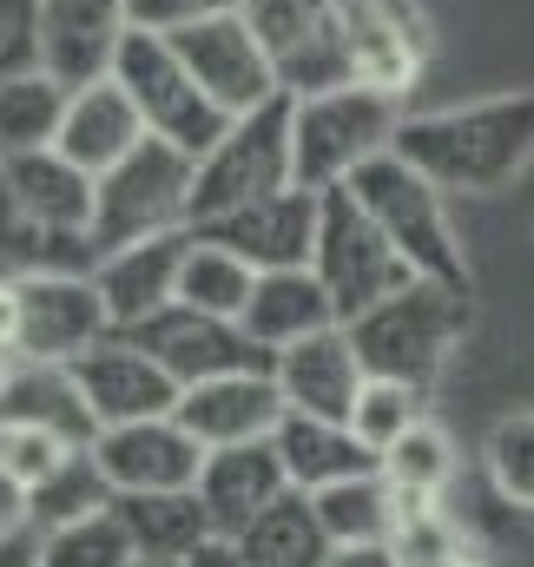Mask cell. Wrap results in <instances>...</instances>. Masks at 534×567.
<instances>
[{
    "instance_id": "obj_20",
    "label": "cell",
    "mask_w": 534,
    "mask_h": 567,
    "mask_svg": "<svg viewBox=\"0 0 534 567\" xmlns=\"http://www.w3.org/2000/svg\"><path fill=\"white\" fill-rule=\"evenodd\" d=\"M192 495H198L212 535H218V542H238L265 508H277V502L290 495V482H284L277 449H270V442H251V449H218V455H205Z\"/></svg>"
},
{
    "instance_id": "obj_40",
    "label": "cell",
    "mask_w": 534,
    "mask_h": 567,
    "mask_svg": "<svg viewBox=\"0 0 534 567\" xmlns=\"http://www.w3.org/2000/svg\"><path fill=\"white\" fill-rule=\"evenodd\" d=\"M13 528H33V522H27V488L0 468V535H13Z\"/></svg>"
},
{
    "instance_id": "obj_7",
    "label": "cell",
    "mask_w": 534,
    "mask_h": 567,
    "mask_svg": "<svg viewBox=\"0 0 534 567\" xmlns=\"http://www.w3.org/2000/svg\"><path fill=\"white\" fill-rule=\"evenodd\" d=\"M290 100H270L258 113L232 120L225 140L192 165V231L258 205L270 192H290Z\"/></svg>"
},
{
    "instance_id": "obj_13",
    "label": "cell",
    "mask_w": 534,
    "mask_h": 567,
    "mask_svg": "<svg viewBox=\"0 0 534 567\" xmlns=\"http://www.w3.org/2000/svg\"><path fill=\"white\" fill-rule=\"evenodd\" d=\"M66 377H73L86 416H93V435L100 429H126V423H158V416L178 410V383L120 330L106 343H93L86 357H73Z\"/></svg>"
},
{
    "instance_id": "obj_9",
    "label": "cell",
    "mask_w": 534,
    "mask_h": 567,
    "mask_svg": "<svg viewBox=\"0 0 534 567\" xmlns=\"http://www.w3.org/2000/svg\"><path fill=\"white\" fill-rule=\"evenodd\" d=\"M238 13L258 33L284 100H310V93L350 86L343 0H238Z\"/></svg>"
},
{
    "instance_id": "obj_16",
    "label": "cell",
    "mask_w": 534,
    "mask_h": 567,
    "mask_svg": "<svg viewBox=\"0 0 534 567\" xmlns=\"http://www.w3.org/2000/svg\"><path fill=\"white\" fill-rule=\"evenodd\" d=\"M317 212H324V198L304 192V185H290V192H270V198H258V205H245V212L205 225L198 238L225 245V251L245 258L258 278H270V271H310V251H317Z\"/></svg>"
},
{
    "instance_id": "obj_11",
    "label": "cell",
    "mask_w": 534,
    "mask_h": 567,
    "mask_svg": "<svg viewBox=\"0 0 534 567\" xmlns=\"http://www.w3.org/2000/svg\"><path fill=\"white\" fill-rule=\"evenodd\" d=\"M20 290V363H47L66 370L73 357H86L93 343L113 337V317L100 303L93 271H47V278H13Z\"/></svg>"
},
{
    "instance_id": "obj_5",
    "label": "cell",
    "mask_w": 534,
    "mask_h": 567,
    "mask_svg": "<svg viewBox=\"0 0 534 567\" xmlns=\"http://www.w3.org/2000/svg\"><path fill=\"white\" fill-rule=\"evenodd\" d=\"M192 165L198 158L145 140L106 178H93V258L165 231H192Z\"/></svg>"
},
{
    "instance_id": "obj_14",
    "label": "cell",
    "mask_w": 534,
    "mask_h": 567,
    "mask_svg": "<svg viewBox=\"0 0 534 567\" xmlns=\"http://www.w3.org/2000/svg\"><path fill=\"white\" fill-rule=\"evenodd\" d=\"M343 47L350 86L402 100L429 66V20L415 0H343Z\"/></svg>"
},
{
    "instance_id": "obj_15",
    "label": "cell",
    "mask_w": 534,
    "mask_h": 567,
    "mask_svg": "<svg viewBox=\"0 0 534 567\" xmlns=\"http://www.w3.org/2000/svg\"><path fill=\"white\" fill-rule=\"evenodd\" d=\"M86 455H93V468L106 475L113 502H120V495H185V488H198V468H205V449L172 423V416L100 429V435L86 442Z\"/></svg>"
},
{
    "instance_id": "obj_22",
    "label": "cell",
    "mask_w": 534,
    "mask_h": 567,
    "mask_svg": "<svg viewBox=\"0 0 534 567\" xmlns=\"http://www.w3.org/2000/svg\"><path fill=\"white\" fill-rule=\"evenodd\" d=\"M138 145H145V126H138L133 100H126L113 80H93V86H80V93L66 100V120H60L53 152H60L73 172L106 178L120 158H133Z\"/></svg>"
},
{
    "instance_id": "obj_26",
    "label": "cell",
    "mask_w": 534,
    "mask_h": 567,
    "mask_svg": "<svg viewBox=\"0 0 534 567\" xmlns=\"http://www.w3.org/2000/svg\"><path fill=\"white\" fill-rule=\"evenodd\" d=\"M238 555L251 567H324L330 561V535L310 508V495H284L277 508H265L245 535H238Z\"/></svg>"
},
{
    "instance_id": "obj_31",
    "label": "cell",
    "mask_w": 534,
    "mask_h": 567,
    "mask_svg": "<svg viewBox=\"0 0 534 567\" xmlns=\"http://www.w3.org/2000/svg\"><path fill=\"white\" fill-rule=\"evenodd\" d=\"M462 522V515H455ZM462 542L482 567H534V508L509 495H482V508L462 522Z\"/></svg>"
},
{
    "instance_id": "obj_4",
    "label": "cell",
    "mask_w": 534,
    "mask_h": 567,
    "mask_svg": "<svg viewBox=\"0 0 534 567\" xmlns=\"http://www.w3.org/2000/svg\"><path fill=\"white\" fill-rule=\"evenodd\" d=\"M343 192L370 212V225L397 245V258L422 284L469 290V258H462V245H455L449 198H442L415 165H402L397 152H383V158H377V165H363Z\"/></svg>"
},
{
    "instance_id": "obj_23",
    "label": "cell",
    "mask_w": 534,
    "mask_h": 567,
    "mask_svg": "<svg viewBox=\"0 0 534 567\" xmlns=\"http://www.w3.org/2000/svg\"><path fill=\"white\" fill-rule=\"evenodd\" d=\"M277 462H284V482L297 495H324L337 482H357V475H377V455L357 442L350 423H324V416H297L284 410V423L270 435Z\"/></svg>"
},
{
    "instance_id": "obj_39",
    "label": "cell",
    "mask_w": 534,
    "mask_h": 567,
    "mask_svg": "<svg viewBox=\"0 0 534 567\" xmlns=\"http://www.w3.org/2000/svg\"><path fill=\"white\" fill-rule=\"evenodd\" d=\"M218 13H238V0H126V27H138V33H178V27H198Z\"/></svg>"
},
{
    "instance_id": "obj_29",
    "label": "cell",
    "mask_w": 534,
    "mask_h": 567,
    "mask_svg": "<svg viewBox=\"0 0 534 567\" xmlns=\"http://www.w3.org/2000/svg\"><path fill=\"white\" fill-rule=\"evenodd\" d=\"M455 442H449V429L442 423H422L409 429L402 442H390L383 449V462H377V475L390 482V495L397 502H442L449 488H455Z\"/></svg>"
},
{
    "instance_id": "obj_24",
    "label": "cell",
    "mask_w": 534,
    "mask_h": 567,
    "mask_svg": "<svg viewBox=\"0 0 534 567\" xmlns=\"http://www.w3.org/2000/svg\"><path fill=\"white\" fill-rule=\"evenodd\" d=\"M245 337L277 357V350H290V343H304V337H317V330H337V310H330V297H324V284L310 278V271H270L258 278L251 290V303H245Z\"/></svg>"
},
{
    "instance_id": "obj_2",
    "label": "cell",
    "mask_w": 534,
    "mask_h": 567,
    "mask_svg": "<svg viewBox=\"0 0 534 567\" xmlns=\"http://www.w3.org/2000/svg\"><path fill=\"white\" fill-rule=\"evenodd\" d=\"M357 343L363 377L402 383L415 396H429V383L449 370L455 343L469 337V290H442V284H409L397 297H383L377 310H363L357 323H343Z\"/></svg>"
},
{
    "instance_id": "obj_1",
    "label": "cell",
    "mask_w": 534,
    "mask_h": 567,
    "mask_svg": "<svg viewBox=\"0 0 534 567\" xmlns=\"http://www.w3.org/2000/svg\"><path fill=\"white\" fill-rule=\"evenodd\" d=\"M397 158L442 198H495L534 165V93H489L442 113H402Z\"/></svg>"
},
{
    "instance_id": "obj_21",
    "label": "cell",
    "mask_w": 534,
    "mask_h": 567,
    "mask_svg": "<svg viewBox=\"0 0 534 567\" xmlns=\"http://www.w3.org/2000/svg\"><path fill=\"white\" fill-rule=\"evenodd\" d=\"M185 251H192V231H165V238H145V245H126V251H106L93 265V284H100V303H106L113 330H138L145 317L178 303Z\"/></svg>"
},
{
    "instance_id": "obj_41",
    "label": "cell",
    "mask_w": 534,
    "mask_h": 567,
    "mask_svg": "<svg viewBox=\"0 0 534 567\" xmlns=\"http://www.w3.org/2000/svg\"><path fill=\"white\" fill-rule=\"evenodd\" d=\"M0 567H40V528L0 535Z\"/></svg>"
},
{
    "instance_id": "obj_44",
    "label": "cell",
    "mask_w": 534,
    "mask_h": 567,
    "mask_svg": "<svg viewBox=\"0 0 534 567\" xmlns=\"http://www.w3.org/2000/svg\"><path fill=\"white\" fill-rule=\"evenodd\" d=\"M185 567H251V561L238 555V542H205V548H198Z\"/></svg>"
},
{
    "instance_id": "obj_27",
    "label": "cell",
    "mask_w": 534,
    "mask_h": 567,
    "mask_svg": "<svg viewBox=\"0 0 534 567\" xmlns=\"http://www.w3.org/2000/svg\"><path fill=\"white\" fill-rule=\"evenodd\" d=\"M330 548H390L397 535V495L383 475H357V482H337L324 495H310Z\"/></svg>"
},
{
    "instance_id": "obj_37",
    "label": "cell",
    "mask_w": 534,
    "mask_h": 567,
    "mask_svg": "<svg viewBox=\"0 0 534 567\" xmlns=\"http://www.w3.org/2000/svg\"><path fill=\"white\" fill-rule=\"evenodd\" d=\"M422 423V396L415 390H402V383H363V396H357V410H350V429H357V442L383 462V449L402 442L409 429Z\"/></svg>"
},
{
    "instance_id": "obj_8",
    "label": "cell",
    "mask_w": 534,
    "mask_h": 567,
    "mask_svg": "<svg viewBox=\"0 0 534 567\" xmlns=\"http://www.w3.org/2000/svg\"><path fill=\"white\" fill-rule=\"evenodd\" d=\"M310 278L324 284V297H330L337 323H357V317H363V310H377L383 297L409 290L415 271L397 258V245L370 225V212H363L350 192H324Z\"/></svg>"
},
{
    "instance_id": "obj_33",
    "label": "cell",
    "mask_w": 534,
    "mask_h": 567,
    "mask_svg": "<svg viewBox=\"0 0 534 567\" xmlns=\"http://www.w3.org/2000/svg\"><path fill=\"white\" fill-rule=\"evenodd\" d=\"M40 567H138L133 555V535L113 508L73 522V528H53L40 535Z\"/></svg>"
},
{
    "instance_id": "obj_28",
    "label": "cell",
    "mask_w": 534,
    "mask_h": 567,
    "mask_svg": "<svg viewBox=\"0 0 534 567\" xmlns=\"http://www.w3.org/2000/svg\"><path fill=\"white\" fill-rule=\"evenodd\" d=\"M66 86L47 80V73H20L0 86V165L7 158H33V152H53L60 140V120H66Z\"/></svg>"
},
{
    "instance_id": "obj_45",
    "label": "cell",
    "mask_w": 534,
    "mask_h": 567,
    "mask_svg": "<svg viewBox=\"0 0 534 567\" xmlns=\"http://www.w3.org/2000/svg\"><path fill=\"white\" fill-rule=\"evenodd\" d=\"M13 370H20V357H7V350H0V403H7V390H13Z\"/></svg>"
},
{
    "instance_id": "obj_46",
    "label": "cell",
    "mask_w": 534,
    "mask_h": 567,
    "mask_svg": "<svg viewBox=\"0 0 534 567\" xmlns=\"http://www.w3.org/2000/svg\"><path fill=\"white\" fill-rule=\"evenodd\" d=\"M435 567H482V561H475V555H469V548H455V555H449V561H435Z\"/></svg>"
},
{
    "instance_id": "obj_30",
    "label": "cell",
    "mask_w": 534,
    "mask_h": 567,
    "mask_svg": "<svg viewBox=\"0 0 534 567\" xmlns=\"http://www.w3.org/2000/svg\"><path fill=\"white\" fill-rule=\"evenodd\" d=\"M251 290H258V271H251L245 258H232L225 245H212V238L192 231V251H185V271H178V303L238 323L245 303H251Z\"/></svg>"
},
{
    "instance_id": "obj_38",
    "label": "cell",
    "mask_w": 534,
    "mask_h": 567,
    "mask_svg": "<svg viewBox=\"0 0 534 567\" xmlns=\"http://www.w3.org/2000/svg\"><path fill=\"white\" fill-rule=\"evenodd\" d=\"M40 73V0H0V86Z\"/></svg>"
},
{
    "instance_id": "obj_10",
    "label": "cell",
    "mask_w": 534,
    "mask_h": 567,
    "mask_svg": "<svg viewBox=\"0 0 534 567\" xmlns=\"http://www.w3.org/2000/svg\"><path fill=\"white\" fill-rule=\"evenodd\" d=\"M120 337H133L178 390H198V383H218V377H245V370H270V357L245 337V323L205 317L192 303H165L158 317H145L138 330H120Z\"/></svg>"
},
{
    "instance_id": "obj_35",
    "label": "cell",
    "mask_w": 534,
    "mask_h": 567,
    "mask_svg": "<svg viewBox=\"0 0 534 567\" xmlns=\"http://www.w3.org/2000/svg\"><path fill=\"white\" fill-rule=\"evenodd\" d=\"M455 548H469V542H462V522L442 502H397V535H390L397 567H435Z\"/></svg>"
},
{
    "instance_id": "obj_3",
    "label": "cell",
    "mask_w": 534,
    "mask_h": 567,
    "mask_svg": "<svg viewBox=\"0 0 534 567\" xmlns=\"http://www.w3.org/2000/svg\"><path fill=\"white\" fill-rule=\"evenodd\" d=\"M402 100L370 86H330L310 100H290V178L304 192H343L363 165L397 152Z\"/></svg>"
},
{
    "instance_id": "obj_12",
    "label": "cell",
    "mask_w": 534,
    "mask_h": 567,
    "mask_svg": "<svg viewBox=\"0 0 534 567\" xmlns=\"http://www.w3.org/2000/svg\"><path fill=\"white\" fill-rule=\"evenodd\" d=\"M165 40H172V53L185 60V73L198 80V93H205L225 120H245V113H258L270 100H284L265 47H258V33L245 27V13L198 20V27H178V33H165Z\"/></svg>"
},
{
    "instance_id": "obj_19",
    "label": "cell",
    "mask_w": 534,
    "mask_h": 567,
    "mask_svg": "<svg viewBox=\"0 0 534 567\" xmlns=\"http://www.w3.org/2000/svg\"><path fill=\"white\" fill-rule=\"evenodd\" d=\"M270 383H277L284 410L324 416V423H350V410H357V396H363L370 377H363V363H357L350 330L337 323V330H317V337L277 350V357H270Z\"/></svg>"
},
{
    "instance_id": "obj_6",
    "label": "cell",
    "mask_w": 534,
    "mask_h": 567,
    "mask_svg": "<svg viewBox=\"0 0 534 567\" xmlns=\"http://www.w3.org/2000/svg\"><path fill=\"white\" fill-rule=\"evenodd\" d=\"M126 100H133L138 126H145V140L172 145V152H185V158H205L212 145L225 140V113L198 93V80L185 73V60L172 53V40L165 33H126L120 40V60H113V73H106Z\"/></svg>"
},
{
    "instance_id": "obj_47",
    "label": "cell",
    "mask_w": 534,
    "mask_h": 567,
    "mask_svg": "<svg viewBox=\"0 0 534 567\" xmlns=\"http://www.w3.org/2000/svg\"><path fill=\"white\" fill-rule=\"evenodd\" d=\"M138 567H152V561H138Z\"/></svg>"
},
{
    "instance_id": "obj_25",
    "label": "cell",
    "mask_w": 534,
    "mask_h": 567,
    "mask_svg": "<svg viewBox=\"0 0 534 567\" xmlns=\"http://www.w3.org/2000/svg\"><path fill=\"white\" fill-rule=\"evenodd\" d=\"M113 515L126 522L133 555L138 561H152V567H185L205 542H218L192 488H185V495H120Z\"/></svg>"
},
{
    "instance_id": "obj_18",
    "label": "cell",
    "mask_w": 534,
    "mask_h": 567,
    "mask_svg": "<svg viewBox=\"0 0 534 567\" xmlns=\"http://www.w3.org/2000/svg\"><path fill=\"white\" fill-rule=\"evenodd\" d=\"M172 423L185 429L205 455H218V449H251V442H270V435H277L284 396H277L270 370H245V377H218V383L178 390Z\"/></svg>"
},
{
    "instance_id": "obj_36",
    "label": "cell",
    "mask_w": 534,
    "mask_h": 567,
    "mask_svg": "<svg viewBox=\"0 0 534 567\" xmlns=\"http://www.w3.org/2000/svg\"><path fill=\"white\" fill-rule=\"evenodd\" d=\"M482 475H489V488H495V495L528 502V508H534V410H522V416H502V423L489 429Z\"/></svg>"
},
{
    "instance_id": "obj_17",
    "label": "cell",
    "mask_w": 534,
    "mask_h": 567,
    "mask_svg": "<svg viewBox=\"0 0 534 567\" xmlns=\"http://www.w3.org/2000/svg\"><path fill=\"white\" fill-rule=\"evenodd\" d=\"M126 33V0H40V73L80 93L113 73Z\"/></svg>"
},
{
    "instance_id": "obj_42",
    "label": "cell",
    "mask_w": 534,
    "mask_h": 567,
    "mask_svg": "<svg viewBox=\"0 0 534 567\" xmlns=\"http://www.w3.org/2000/svg\"><path fill=\"white\" fill-rule=\"evenodd\" d=\"M13 343H20V290L13 278H0V350L13 357Z\"/></svg>"
},
{
    "instance_id": "obj_32",
    "label": "cell",
    "mask_w": 534,
    "mask_h": 567,
    "mask_svg": "<svg viewBox=\"0 0 534 567\" xmlns=\"http://www.w3.org/2000/svg\"><path fill=\"white\" fill-rule=\"evenodd\" d=\"M100 508H113V488H106V475L93 468L86 449H80L60 475H47V482L27 495V522H33L40 535L73 528V522H86V515H100Z\"/></svg>"
},
{
    "instance_id": "obj_43",
    "label": "cell",
    "mask_w": 534,
    "mask_h": 567,
    "mask_svg": "<svg viewBox=\"0 0 534 567\" xmlns=\"http://www.w3.org/2000/svg\"><path fill=\"white\" fill-rule=\"evenodd\" d=\"M324 567H397V555L390 548H330Z\"/></svg>"
},
{
    "instance_id": "obj_34",
    "label": "cell",
    "mask_w": 534,
    "mask_h": 567,
    "mask_svg": "<svg viewBox=\"0 0 534 567\" xmlns=\"http://www.w3.org/2000/svg\"><path fill=\"white\" fill-rule=\"evenodd\" d=\"M80 455V442H66L60 429L47 423H20V416H0V468L33 495L47 475H60L66 462Z\"/></svg>"
}]
</instances>
